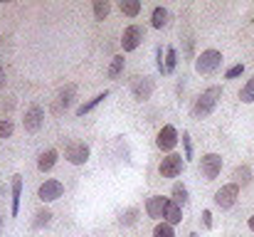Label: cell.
Here are the masks:
<instances>
[{"mask_svg": "<svg viewBox=\"0 0 254 237\" xmlns=\"http://www.w3.org/2000/svg\"><path fill=\"white\" fill-rule=\"evenodd\" d=\"M220 96H222V86H210V89H205V91L197 96L195 106H192V116H195V119L207 116V114H210V111L217 106Z\"/></svg>", "mask_w": 254, "mask_h": 237, "instance_id": "obj_1", "label": "cell"}, {"mask_svg": "<svg viewBox=\"0 0 254 237\" xmlns=\"http://www.w3.org/2000/svg\"><path fill=\"white\" fill-rule=\"evenodd\" d=\"M220 65H222V52H217V50H202L197 55V60H195V72L197 75H212V72L220 70Z\"/></svg>", "mask_w": 254, "mask_h": 237, "instance_id": "obj_2", "label": "cell"}, {"mask_svg": "<svg viewBox=\"0 0 254 237\" xmlns=\"http://www.w3.org/2000/svg\"><path fill=\"white\" fill-rule=\"evenodd\" d=\"M237 195H240V185H237V183H230V185H222V188L215 193V203H217V208L230 210V208L237 203Z\"/></svg>", "mask_w": 254, "mask_h": 237, "instance_id": "obj_3", "label": "cell"}, {"mask_svg": "<svg viewBox=\"0 0 254 237\" xmlns=\"http://www.w3.org/2000/svg\"><path fill=\"white\" fill-rule=\"evenodd\" d=\"M143 37H146V32H143L141 25H128V27L124 30V37H121V47H124V52L136 50V47L143 42Z\"/></svg>", "mask_w": 254, "mask_h": 237, "instance_id": "obj_4", "label": "cell"}, {"mask_svg": "<svg viewBox=\"0 0 254 237\" xmlns=\"http://www.w3.org/2000/svg\"><path fill=\"white\" fill-rule=\"evenodd\" d=\"M200 170L207 180H215L220 173H222V156L217 154H205L202 156V163H200Z\"/></svg>", "mask_w": 254, "mask_h": 237, "instance_id": "obj_5", "label": "cell"}, {"mask_svg": "<svg viewBox=\"0 0 254 237\" xmlns=\"http://www.w3.org/2000/svg\"><path fill=\"white\" fill-rule=\"evenodd\" d=\"M22 124H25V131H30V134L40 131V129H42V124H45V111H42L37 104H32V106L25 111Z\"/></svg>", "mask_w": 254, "mask_h": 237, "instance_id": "obj_6", "label": "cell"}, {"mask_svg": "<svg viewBox=\"0 0 254 237\" xmlns=\"http://www.w3.org/2000/svg\"><path fill=\"white\" fill-rule=\"evenodd\" d=\"M62 193H64V185H62L60 180H45V183L40 185V190H37V198H40L42 203H52V200L62 198Z\"/></svg>", "mask_w": 254, "mask_h": 237, "instance_id": "obj_7", "label": "cell"}, {"mask_svg": "<svg viewBox=\"0 0 254 237\" xmlns=\"http://www.w3.org/2000/svg\"><path fill=\"white\" fill-rule=\"evenodd\" d=\"M158 170H161V175H163V178H178V175H180V170H183V156H178V154H168V156L161 160Z\"/></svg>", "mask_w": 254, "mask_h": 237, "instance_id": "obj_8", "label": "cell"}, {"mask_svg": "<svg viewBox=\"0 0 254 237\" xmlns=\"http://www.w3.org/2000/svg\"><path fill=\"white\" fill-rule=\"evenodd\" d=\"M168 205H170L168 198H163V195H153V198H148V203H146V213H148V218H153V220H163Z\"/></svg>", "mask_w": 254, "mask_h": 237, "instance_id": "obj_9", "label": "cell"}, {"mask_svg": "<svg viewBox=\"0 0 254 237\" xmlns=\"http://www.w3.org/2000/svg\"><path fill=\"white\" fill-rule=\"evenodd\" d=\"M131 91H133V99H136V101L151 99V94H153V79L151 77H136L133 84H131Z\"/></svg>", "mask_w": 254, "mask_h": 237, "instance_id": "obj_10", "label": "cell"}, {"mask_svg": "<svg viewBox=\"0 0 254 237\" xmlns=\"http://www.w3.org/2000/svg\"><path fill=\"white\" fill-rule=\"evenodd\" d=\"M175 144H178V131H175V126H163L161 131H158V139H156V146L161 149V151H173L175 149Z\"/></svg>", "mask_w": 254, "mask_h": 237, "instance_id": "obj_11", "label": "cell"}, {"mask_svg": "<svg viewBox=\"0 0 254 237\" xmlns=\"http://www.w3.org/2000/svg\"><path fill=\"white\" fill-rule=\"evenodd\" d=\"M64 156L74 165H84L86 160H89V146L86 144H69L67 151H64Z\"/></svg>", "mask_w": 254, "mask_h": 237, "instance_id": "obj_12", "label": "cell"}, {"mask_svg": "<svg viewBox=\"0 0 254 237\" xmlns=\"http://www.w3.org/2000/svg\"><path fill=\"white\" fill-rule=\"evenodd\" d=\"M74 96H77V86H74V84H67L64 89H60L57 101H55V114H60V111L69 109V106H72V101H74Z\"/></svg>", "mask_w": 254, "mask_h": 237, "instance_id": "obj_13", "label": "cell"}, {"mask_svg": "<svg viewBox=\"0 0 254 237\" xmlns=\"http://www.w3.org/2000/svg\"><path fill=\"white\" fill-rule=\"evenodd\" d=\"M104 99H109V91H101V94H96L94 99H89L86 104H82V106L77 109V116H84V114H89V111H91L94 106H99V104H101Z\"/></svg>", "mask_w": 254, "mask_h": 237, "instance_id": "obj_14", "label": "cell"}, {"mask_svg": "<svg viewBox=\"0 0 254 237\" xmlns=\"http://www.w3.org/2000/svg\"><path fill=\"white\" fill-rule=\"evenodd\" d=\"M20 193H22V178L12 175V215H17L20 210Z\"/></svg>", "mask_w": 254, "mask_h": 237, "instance_id": "obj_15", "label": "cell"}, {"mask_svg": "<svg viewBox=\"0 0 254 237\" xmlns=\"http://www.w3.org/2000/svg\"><path fill=\"white\" fill-rule=\"evenodd\" d=\"M55 163H57V151H55V149H50V151H45V154L40 156V160H37V168L45 173V170H50Z\"/></svg>", "mask_w": 254, "mask_h": 237, "instance_id": "obj_16", "label": "cell"}, {"mask_svg": "<svg viewBox=\"0 0 254 237\" xmlns=\"http://www.w3.org/2000/svg\"><path fill=\"white\" fill-rule=\"evenodd\" d=\"M168 10H166V7H156V10H153V15H151V25H153V27H158V30H161V27H166V25H168Z\"/></svg>", "mask_w": 254, "mask_h": 237, "instance_id": "obj_17", "label": "cell"}, {"mask_svg": "<svg viewBox=\"0 0 254 237\" xmlns=\"http://www.w3.org/2000/svg\"><path fill=\"white\" fill-rule=\"evenodd\" d=\"M180 220H183V210H180V205H178V203H173V200H170L168 210H166V223H168V225H178Z\"/></svg>", "mask_w": 254, "mask_h": 237, "instance_id": "obj_18", "label": "cell"}, {"mask_svg": "<svg viewBox=\"0 0 254 237\" xmlns=\"http://www.w3.org/2000/svg\"><path fill=\"white\" fill-rule=\"evenodd\" d=\"M124 65H126V60H124L121 55H116V57L111 60V65H109V72H106V75H109V79H116V77H119V75L124 72Z\"/></svg>", "mask_w": 254, "mask_h": 237, "instance_id": "obj_19", "label": "cell"}, {"mask_svg": "<svg viewBox=\"0 0 254 237\" xmlns=\"http://www.w3.org/2000/svg\"><path fill=\"white\" fill-rule=\"evenodd\" d=\"M121 12L128 17H136L141 12V2L138 0H121Z\"/></svg>", "mask_w": 254, "mask_h": 237, "instance_id": "obj_20", "label": "cell"}, {"mask_svg": "<svg viewBox=\"0 0 254 237\" xmlns=\"http://www.w3.org/2000/svg\"><path fill=\"white\" fill-rule=\"evenodd\" d=\"M109 10H111L109 0H96V2H94V17H96V20H104V17L109 15Z\"/></svg>", "mask_w": 254, "mask_h": 237, "instance_id": "obj_21", "label": "cell"}, {"mask_svg": "<svg viewBox=\"0 0 254 237\" xmlns=\"http://www.w3.org/2000/svg\"><path fill=\"white\" fill-rule=\"evenodd\" d=\"M185 200H188V188H185L183 183H175V185H173V203L183 205Z\"/></svg>", "mask_w": 254, "mask_h": 237, "instance_id": "obj_22", "label": "cell"}, {"mask_svg": "<svg viewBox=\"0 0 254 237\" xmlns=\"http://www.w3.org/2000/svg\"><path fill=\"white\" fill-rule=\"evenodd\" d=\"M240 96H242V101H245V104H252L254 101V77H250V81L242 86Z\"/></svg>", "mask_w": 254, "mask_h": 237, "instance_id": "obj_23", "label": "cell"}, {"mask_svg": "<svg viewBox=\"0 0 254 237\" xmlns=\"http://www.w3.org/2000/svg\"><path fill=\"white\" fill-rule=\"evenodd\" d=\"M178 67V52H175V47H168L166 50V75L173 72Z\"/></svg>", "mask_w": 254, "mask_h": 237, "instance_id": "obj_24", "label": "cell"}, {"mask_svg": "<svg viewBox=\"0 0 254 237\" xmlns=\"http://www.w3.org/2000/svg\"><path fill=\"white\" fill-rule=\"evenodd\" d=\"M153 237H175V230H173V225H168V223H158L156 230H153Z\"/></svg>", "mask_w": 254, "mask_h": 237, "instance_id": "obj_25", "label": "cell"}, {"mask_svg": "<svg viewBox=\"0 0 254 237\" xmlns=\"http://www.w3.org/2000/svg\"><path fill=\"white\" fill-rule=\"evenodd\" d=\"M52 223V213L50 210H40L37 215H35V228H45V225H50Z\"/></svg>", "mask_w": 254, "mask_h": 237, "instance_id": "obj_26", "label": "cell"}, {"mask_svg": "<svg viewBox=\"0 0 254 237\" xmlns=\"http://www.w3.org/2000/svg\"><path fill=\"white\" fill-rule=\"evenodd\" d=\"M250 175H252V173H250V165H240V168L235 170L237 185H240V183H242V185H245V183H250Z\"/></svg>", "mask_w": 254, "mask_h": 237, "instance_id": "obj_27", "label": "cell"}, {"mask_svg": "<svg viewBox=\"0 0 254 237\" xmlns=\"http://www.w3.org/2000/svg\"><path fill=\"white\" fill-rule=\"evenodd\" d=\"M12 136V124L7 119H0V139H10Z\"/></svg>", "mask_w": 254, "mask_h": 237, "instance_id": "obj_28", "label": "cell"}, {"mask_svg": "<svg viewBox=\"0 0 254 237\" xmlns=\"http://www.w3.org/2000/svg\"><path fill=\"white\" fill-rule=\"evenodd\" d=\"M183 146H185V160H192V144L188 134H183Z\"/></svg>", "mask_w": 254, "mask_h": 237, "instance_id": "obj_29", "label": "cell"}, {"mask_svg": "<svg viewBox=\"0 0 254 237\" xmlns=\"http://www.w3.org/2000/svg\"><path fill=\"white\" fill-rule=\"evenodd\" d=\"M242 72H245V65H235V67H230V70H227L225 79H235V77H240Z\"/></svg>", "mask_w": 254, "mask_h": 237, "instance_id": "obj_30", "label": "cell"}, {"mask_svg": "<svg viewBox=\"0 0 254 237\" xmlns=\"http://www.w3.org/2000/svg\"><path fill=\"white\" fill-rule=\"evenodd\" d=\"M136 215H138V208H131V210L126 213V218H121V223H124V225H133V223H136Z\"/></svg>", "mask_w": 254, "mask_h": 237, "instance_id": "obj_31", "label": "cell"}, {"mask_svg": "<svg viewBox=\"0 0 254 237\" xmlns=\"http://www.w3.org/2000/svg\"><path fill=\"white\" fill-rule=\"evenodd\" d=\"M156 57H158V70L166 75V62H163V47H158L156 50Z\"/></svg>", "mask_w": 254, "mask_h": 237, "instance_id": "obj_32", "label": "cell"}, {"mask_svg": "<svg viewBox=\"0 0 254 237\" xmlns=\"http://www.w3.org/2000/svg\"><path fill=\"white\" fill-rule=\"evenodd\" d=\"M202 223H205V228H212V213L210 210H202Z\"/></svg>", "mask_w": 254, "mask_h": 237, "instance_id": "obj_33", "label": "cell"}, {"mask_svg": "<svg viewBox=\"0 0 254 237\" xmlns=\"http://www.w3.org/2000/svg\"><path fill=\"white\" fill-rule=\"evenodd\" d=\"M250 230H252V233H254V215H252V218H250Z\"/></svg>", "mask_w": 254, "mask_h": 237, "instance_id": "obj_34", "label": "cell"}, {"mask_svg": "<svg viewBox=\"0 0 254 237\" xmlns=\"http://www.w3.org/2000/svg\"><path fill=\"white\" fill-rule=\"evenodd\" d=\"M0 81H2V67H0Z\"/></svg>", "mask_w": 254, "mask_h": 237, "instance_id": "obj_35", "label": "cell"}, {"mask_svg": "<svg viewBox=\"0 0 254 237\" xmlns=\"http://www.w3.org/2000/svg\"><path fill=\"white\" fill-rule=\"evenodd\" d=\"M190 237H200V235H195V233H192V235H190Z\"/></svg>", "mask_w": 254, "mask_h": 237, "instance_id": "obj_36", "label": "cell"}]
</instances>
